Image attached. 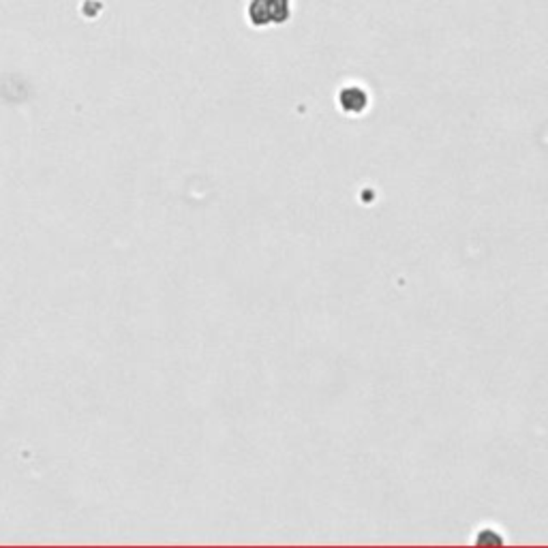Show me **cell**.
I'll return each mask as SVG.
<instances>
[{"instance_id": "1", "label": "cell", "mask_w": 548, "mask_h": 548, "mask_svg": "<svg viewBox=\"0 0 548 548\" xmlns=\"http://www.w3.org/2000/svg\"><path fill=\"white\" fill-rule=\"evenodd\" d=\"M289 0H251L249 5V20L257 28L281 24L289 17Z\"/></svg>"}, {"instance_id": "2", "label": "cell", "mask_w": 548, "mask_h": 548, "mask_svg": "<svg viewBox=\"0 0 548 548\" xmlns=\"http://www.w3.org/2000/svg\"><path fill=\"white\" fill-rule=\"evenodd\" d=\"M338 103L347 114H360L368 106V94L358 86H349L338 94Z\"/></svg>"}]
</instances>
